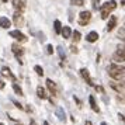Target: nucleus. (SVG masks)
I'll list each match as a JSON object with an SVG mask.
<instances>
[{"label":"nucleus","instance_id":"4","mask_svg":"<svg viewBox=\"0 0 125 125\" xmlns=\"http://www.w3.org/2000/svg\"><path fill=\"white\" fill-rule=\"evenodd\" d=\"M10 37L14 38V40H17L18 42H25V41H27V37H25L21 31H18V30H16V31H10Z\"/></svg>","mask_w":125,"mask_h":125},{"label":"nucleus","instance_id":"38","mask_svg":"<svg viewBox=\"0 0 125 125\" xmlns=\"http://www.w3.org/2000/svg\"><path fill=\"white\" fill-rule=\"evenodd\" d=\"M100 125H107V124H105V122H101V124H100Z\"/></svg>","mask_w":125,"mask_h":125},{"label":"nucleus","instance_id":"13","mask_svg":"<svg viewBox=\"0 0 125 125\" xmlns=\"http://www.w3.org/2000/svg\"><path fill=\"white\" fill-rule=\"evenodd\" d=\"M61 34H62L63 38H70V35H72V28L68 27V25H65V27H62V30H61Z\"/></svg>","mask_w":125,"mask_h":125},{"label":"nucleus","instance_id":"28","mask_svg":"<svg viewBox=\"0 0 125 125\" xmlns=\"http://www.w3.org/2000/svg\"><path fill=\"white\" fill-rule=\"evenodd\" d=\"M46 53L48 55H52L53 53V46L52 45H46Z\"/></svg>","mask_w":125,"mask_h":125},{"label":"nucleus","instance_id":"12","mask_svg":"<svg viewBox=\"0 0 125 125\" xmlns=\"http://www.w3.org/2000/svg\"><path fill=\"white\" fill-rule=\"evenodd\" d=\"M115 25H117V17L110 16V20H108V24H107V31H113Z\"/></svg>","mask_w":125,"mask_h":125},{"label":"nucleus","instance_id":"16","mask_svg":"<svg viewBox=\"0 0 125 125\" xmlns=\"http://www.w3.org/2000/svg\"><path fill=\"white\" fill-rule=\"evenodd\" d=\"M10 24L11 23H10V20L7 17H0V27H1V28H9Z\"/></svg>","mask_w":125,"mask_h":125},{"label":"nucleus","instance_id":"15","mask_svg":"<svg viewBox=\"0 0 125 125\" xmlns=\"http://www.w3.org/2000/svg\"><path fill=\"white\" fill-rule=\"evenodd\" d=\"M89 101H90V107H91V110H93L94 113H100V108H98V105L96 104V100H94V97L90 96V97H89Z\"/></svg>","mask_w":125,"mask_h":125},{"label":"nucleus","instance_id":"22","mask_svg":"<svg viewBox=\"0 0 125 125\" xmlns=\"http://www.w3.org/2000/svg\"><path fill=\"white\" fill-rule=\"evenodd\" d=\"M70 3L73 6H83L84 4V0H70Z\"/></svg>","mask_w":125,"mask_h":125},{"label":"nucleus","instance_id":"24","mask_svg":"<svg viewBox=\"0 0 125 125\" xmlns=\"http://www.w3.org/2000/svg\"><path fill=\"white\" fill-rule=\"evenodd\" d=\"M113 59H114V62H124L125 61V58H122V56H119V55H117V53H115V55H114L113 56Z\"/></svg>","mask_w":125,"mask_h":125},{"label":"nucleus","instance_id":"8","mask_svg":"<svg viewBox=\"0 0 125 125\" xmlns=\"http://www.w3.org/2000/svg\"><path fill=\"white\" fill-rule=\"evenodd\" d=\"M110 86L113 87L114 90L117 91V93H121V94H124V82H111Z\"/></svg>","mask_w":125,"mask_h":125},{"label":"nucleus","instance_id":"10","mask_svg":"<svg viewBox=\"0 0 125 125\" xmlns=\"http://www.w3.org/2000/svg\"><path fill=\"white\" fill-rule=\"evenodd\" d=\"M11 51H13V53L20 59V56L24 53V48H23V46H20L18 44H13V45H11Z\"/></svg>","mask_w":125,"mask_h":125},{"label":"nucleus","instance_id":"39","mask_svg":"<svg viewBox=\"0 0 125 125\" xmlns=\"http://www.w3.org/2000/svg\"><path fill=\"white\" fill-rule=\"evenodd\" d=\"M0 125H4V124H1V122H0Z\"/></svg>","mask_w":125,"mask_h":125},{"label":"nucleus","instance_id":"27","mask_svg":"<svg viewBox=\"0 0 125 125\" xmlns=\"http://www.w3.org/2000/svg\"><path fill=\"white\" fill-rule=\"evenodd\" d=\"M58 52H59V56L62 58V59H65V58H66V53H65V51H63L62 46H59V48H58Z\"/></svg>","mask_w":125,"mask_h":125},{"label":"nucleus","instance_id":"7","mask_svg":"<svg viewBox=\"0 0 125 125\" xmlns=\"http://www.w3.org/2000/svg\"><path fill=\"white\" fill-rule=\"evenodd\" d=\"M0 73H1V76H4V77L13 80V82H16V80H17V77L11 73V70H10L9 68H6V66H4V68H1V72H0Z\"/></svg>","mask_w":125,"mask_h":125},{"label":"nucleus","instance_id":"21","mask_svg":"<svg viewBox=\"0 0 125 125\" xmlns=\"http://www.w3.org/2000/svg\"><path fill=\"white\" fill-rule=\"evenodd\" d=\"M56 115H58V118L59 119H63V121H65V113H63V110L61 107L56 110Z\"/></svg>","mask_w":125,"mask_h":125},{"label":"nucleus","instance_id":"17","mask_svg":"<svg viewBox=\"0 0 125 125\" xmlns=\"http://www.w3.org/2000/svg\"><path fill=\"white\" fill-rule=\"evenodd\" d=\"M37 94H38V97H40V98H46V91H45V89H44V87H41V86H38V87H37Z\"/></svg>","mask_w":125,"mask_h":125},{"label":"nucleus","instance_id":"31","mask_svg":"<svg viewBox=\"0 0 125 125\" xmlns=\"http://www.w3.org/2000/svg\"><path fill=\"white\" fill-rule=\"evenodd\" d=\"M94 87H96L97 91H100V93H103V94H104V89H103V87H100V86H94Z\"/></svg>","mask_w":125,"mask_h":125},{"label":"nucleus","instance_id":"37","mask_svg":"<svg viewBox=\"0 0 125 125\" xmlns=\"http://www.w3.org/2000/svg\"><path fill=\"white\" fill-rule=\"evenodd\" d=\"M44 125H49V122H48V121H45V122H44Z\"/></svg>","mask_w":125,"mask_h":125},{"label":"nucleus","instance_id":"35","mask_svg":"<svg viewBox=\"0 0 125 125\" xmlns=\"http://www.w3.org/2000/svg\"><path fill=\"white\" fill-rule=\"evenodd\" d=\"M30 125H38V124H37L35 121H31V124H30Z\"/></svg>","mask_w":125,"mask_h":125},{"label":"nucleus","instance_id":"9","mask_svg":"<svg viewBox=\"0 0 125 125\" xmlns=\"http://www.w3.org/2000/svg\"><path fill=\"white\" fill-rule=\"evenodd\" d=\"M46 87H48V90H49V93H51L52 96H58L56 84H55L51 79H46Z\"/></svg>","mask_w":125,"mask_h":125},{"label":"nucleus","instance_id":"26","mask_svg":"<svg viewBox=\"0 0 125 125\" xmlns=\"http://www.w3.org/2000/svg\"><path fill=\"white\" fill-rule=\"evenodd\" d=\"M118 37L121 38V41H124V40H125V28H124V27H121V30H119V34H118Z\"/></svg>","mask_w":125,"mask_h":125},{"label":"nucleus","instance_id":"20","mask_svg":"<svg viewBox=\"0 0 125 125\" xmlns=\"http://www.w3.org/2000/svg\"><path fill=\"white\" fill-rule=\"evenodd\" d=\"M72 35H73V38H72V40H73L74 44L80 41V32H79V31H73V32H72Z\"/></svg>","mask_w":125,"mask_h":125},{"label":"nucleus","instance_id":"2","mask_svg":"<svg viewBox=\"0 0 125 125\" xmlns=\"http://www.w3.org/2000/svg\"><path fill=\"white\" fill-rule=\"evenodd\" d=\"M101 9V18L103 20H107L110 11H113L114 9H117V1L115 0H111V1H107L104 6L100 7Z\"/></svg>","mask_w":125,"mask_h":125},{"label":"nucleus","instance_id":"30","mask_svg":"<svg viewBox=\"0 0 125 125\" xmlns=\"http://www.w3.org/2000/svg\"><path fill=\"white\" fill-rule=\"evenodd\" d=\"M70 52H72V53H77L79 51H77V48H76L74 45H72V46H70Z\"/></svg>","mask_w":125,"mask_h":125},{"label":"nucleus","instance_id":"29","mask_svg":"<svg viewBox=\"0 0 125 125\" xmlns=\"http://www.w3.org/2000/svg\"><path fill=\"white\" fill-rule=\"evenodd\" d=\"M93 7L94 9H100V0H93Z\"/></svg>","mask_w":125,"mask_h":125},{"label":"nucleus","instance_id":"34","mask_svg":"<svg viewBox=\"0 0 125 125\" xmlns=\"http://www.w3.org/2000/svg\"><path fill=\"white\" fill-rule=\"evenodd\" d=\"M1 89H4V82H3V80H0V90H1Z\"/></svg>","mask_w":125,"mask_h":125},{"label":"nucleus","instance_id":"11","mask_svg":"<svg viewBox=\"0 0 125 125\" xmlns=\"http://www.w3.org/2000/svg\"><path fill=\"white\" fill-rule=\"evenodd\" d=\"M13 21H14V24L17 25V27H21L24 24V17L21 13H16L14 16H13Z\"/></svg>","mask_w":125,"mask_h":125},{"label":"nucleus","instance_id":"36","mask_svg":"<svg viewBox=\"0 0 125 125\" xmlns=\"http://www.w3.org/2000/svg\"><path fill=\"white\" fill-rule=\"evenodd\" d=\"M86 125H93V124H91L90 121H86Z\"/></svg>","mask_w":125,"mask_h":125},{"label":"nucleus","instance_id":"3","mask_svg":"<svg viewBox=\"0 0 125 125\" xmlns=\"http://www.w3.org/2000/svg\"><path fill=\"white\" fill-rule=\"evenodd\" d=\"M91 20V13L90 11H82L79 14V24L80 25H87L89 24V21Z\"/></svg>","mask_w":125,"mask_h":125},{"label":"nucleus","instance_id":"32","mask_svg":"<svg viewBox=\"0 0 125 125\" xmlns=\"http://www.w3.org/2000/svg\"><path fill=\"white\" fill-rule=\"evenodd\" d=\"M74 101H76L77 104H79V107H82V101H80V100L77 98V97H74Z\"/></svg>","mask_w":125,"mask_h":125},{"label":"nucleus","instance_id":"14","mask_svg":"<svg viewBox=\"0 0 125 125\" xmlns=\"http://www.w3.org/2000/svg\"><path fill=\"white\" fill-rule=\"evenodd\" d=\"M86 40L89 41V42H96V41L98 40V34H97L96 31H91V32H89V34H87Z\"/></svg>","mask_w":125,"mask_h":125},{"label":"nucleus","instance_id":"40","mask_svg":"<svg viewBox=\"0 0 125 125\" xmlns=\"http://www.w3.org/2000/svg\"><path fill=\"white\" fill-rule=\"evenodd\" d=\"M17 125H21V124H17Z\"/></svg>","mask_w":125,"mask_h":125},{"label":"nucleus","instance_id":"18","mask_svg":"<svg viewBox=\"0 0 125 125\" xmlns=\"http://www.w3.org/2000/svg\"><path fill=\"white\" fill-rule=\"evenodd\" d=\"M13 90L17 93L18 96H24V93H23V89L20 87V86L17 84V83H13Z\"/></svg>","mask_w":125,"mask_h":125},{"label":"nucleus","instance_id":"33","mask_svg":"<svg viewBox=\"0 0 125 125\" xmlns=\"http://www.w3.org/2000/svg\"><path fill=\"white\" fill-rule=\"evenodd\" d=\"M13 103H14V104H16V105H17L18 108H23V105H21V104H20V103H17V101H14V100H13Z\"/></svg>","mask_w":125,"mask_h":125},{"label":"nucleus","instance_id":"19","mask_svg":"<svg viewBox=\"0 0 125 125\" xmlns=\"http://www.w3.org/2000/svg\"><path fill=\"white\" fill-rule=\"evenodd\" d=\"M53 27H55V32H56V34H61L62 25H61V21H59V20H55V23H53Z\"/></svg>","mask_w":125,"mask_h":125},{"label":"nucleus","instance_id":"6","mask_svg":"<svg viewBox=\"0 0 125 125\" xmlns=\"http://www.w3.org/2000/svg\"><path fill=\"white\" fill-rule=\"evenodd\" d=\"M80 74H82V77L86 80V83L89 86H94V83H93V80H91V77H90V74H89V70L86 68L80 69Z\"/></svg>","mask_w":125,"mask_h":125},{"label":"nucleus","instance_id":"23","mask_svg":"<svg viewBox=\"0 0 125 125\" xmlns=\"http://www.w3.org/2000/svg\"><path fill=\"white\" fill-rule=\"evenodd\" d=\"M34 70L37 72V74H40V76H42V74H44V69L41 68L40 65H37V66H34Z\"/></svg>","mask_w":125,"mask_h":125},{"label":"nucleus","instance_id":"25","mask_svg":"<svg viewBox=\"0 0 125 125\" xmlns=\"http://www.w3.org/2000/svg\"><path fill=\"white\" fill-rule=\"evenodd\" d=\"M117 55H119V56L125 58V51H124V46H118V51L115 52Z\"/></svg>","mask_w":125,"mask_h":125},{"label":"nucleus","instance_id":"1","mask_svg":"<svg viewBox=\"0 0 125 125\" xmlns=\"http://www.w3.org/2000/svg\"><path fill=\"white\" fill-rule=\"evenodd\" d=\"M108 74L113 77L114 80H121L124 82V74H125V69L121 66H117V65H110L108 66Z\"/></svg>","mask_w":125,"mask_h":125},{"label":"nucleus","instance_id":"5","mask_svg":"<svg viewBox=\"0 0 125 125\" xmlns=\"http://www.w3.org/2000/svg\"><path fill=\"white\" fill-rule=\"evenodd\" d=\"M13 6H14V9L17 10V13H21L25 10V0H14L13 1Z\"/></svg>","mask_w":125,"mask_h":125}]
</instances>
